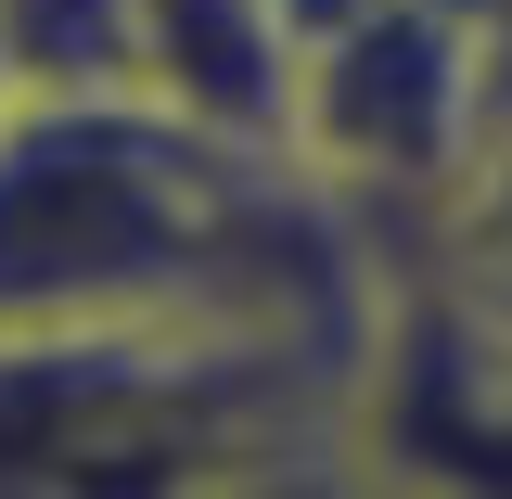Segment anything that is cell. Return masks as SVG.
<instances>
[{"instance_id": "3", "label": "cell", "mask_w": 512, "mask_h": 499, "mask_svg": "<svg viewBox=\"0 0 512 499\" xmlns=\"http://www.w3.org/2000/svg\"><path fill=\"white\" fill-rule=\"evenodd\" d=\"M346 474L512 499V333L372 282V333L346 372Z\"/></svg>"}, {"instance_id": "4", "label": "cell", "mask_w": 512, "mask_h": 499, "mask_svg": "<svg viewBox=\"0 0 512 499\" xmlns=\"http://www.w3.org/2000/svg\"><path fill=\"white\" fill-rule=\"evenodd\" d=\"M116 77L231 141H282L295 13L282 0H116Z\"/></svg>"}, {"instance_id": "1", "label": "cell", "mask_w": 512, "mask_h": 499, "mask_svg": "<svg viewBox=\"0 0 512 499\" xmlns=\"http://www.w3.org/2000/svg\"><path fill=\"white\" fill-rule=\"evenodd\" d=\"M372 231L282 154L128 77L0 90V333L64 320H282L372 333Z\"/></svg>"}, {"instance_id": "5", "label": "cell", "mask_w": 512, "mask_h": 499, "mask_svg": "<svg viewBox=\"0 0 512 499\" xmlns=\"http://www.w3.org/2000/svg\"><path fill=\"white\" fill-rule=\"evenodd\" d=\"M372 269L397 295H436V308L512 333V116H487L461 141V167L372 231Z\"/></svg>"}, {"instance_id": "2", "label": "cell", "mask_w": 512, "mask_h": 499, "mask_svg": "<svg viewBox=\"0 0 512 499\" xmlns=\"http://www.w3.org/2000/svg\"><path fill=\"white\" fill-rule=\"evenodd\" d=\"M474 128H487V26H474V0H333V13L295 26L282 154L359 231H384L410 192H436Z\"/></svg>"}, {"instance_id": "6", "label": "cell", "mask_w": 512, "mask_h": 499, "mask_svg": "<svg viewBox=\"0 0 512 499\" xmlns=\"http://www.w3.org/2000/svg\"><path fill=\"white\" fill-rule=\"evenodd\" d=\"M0 90H13V39H0Z\"/></svg>"}]
</instances>
